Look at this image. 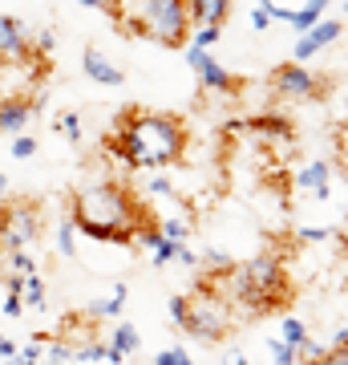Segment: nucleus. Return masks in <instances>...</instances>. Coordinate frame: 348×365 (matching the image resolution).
<instances>
[{"mask_svg": "<svg viewBox=\"0 0 348 365\" xmlns=\"http://www.w3.org/2000/svg\"><path fill=\"white\" fill-rule=\"evenodd\" d=\"M191 146V130L179 114H162V110H126L117 114L114 130L105 138V150L130 170H162L179 167Z\"/></svg>", "mask_w": 348, "mask_h": 365, "instance_id": "nucleus-1", "label": "nucleus"}, {"mask_svg": "<svg viewBox=\"0 0 348 365\" xmlns=\"http://www.w3.org/2000/svg\"><path fill=\"white\" fill-rule=\"evenodd\" d=\"M69 220L85 240H97V244H134V235L150 220V207H146L138 191L130 182H117V179H105V182H93L85 191L73 195L69 203Z\"/></svg>", "mask_w": 348, "mask_h": 365, "instance_id": "nucleus-2", "label": "nucleus"}, {"mask_svg": "<svg viewBox=\"0 0 348 365\" xmlns=\"http://www.w3.org/2000/svg\"><path fill=\"white\" fill-rule=\"evenodd\" d=\"M223 280H227V300L247 317H268L292 304V276L280 256H251L239 268L231 264Z\"/></svg>", "mask_w": 348, "mask_h": 365, "instance_id": "nucleus-3", "label": "nucleus"}, {"mask_svg": "<svg viewBox=\"0 0 348 365\" xmlns=\"http://www.w3.org/2000/svg\"><path fill=\"white\" fill-rule=\"evenodd\" d=\"M105 13L114 16L126 33L154 41L162 49H182L191 41L186 0H110Z\"/></svg>", "mask_w": 348, "mask_h": 365, "instance_id": "nucleus-4", "label": "nucleus"}, {"mask_svg": "<svg viewBox=\"0 0 348 365\" xmlns=\"http://www.w3.org/2000/svg\"><path fill=\"white\" fill-rule=\"evenodd\" d=\"M235 325V304L227 300V292H215V284H206L199 292L186 297V317H182V333H191L203 345H219L227 341Z\"/></svg>", "mask_w": 348, "mask_h": 365, "instance_id": "nucleus-5", "label": "nucleus"}, {"mask_svg": "<svg viewBox=\"0 0 348 365\" xmlns=\"http://www.w3.org/2000/svg\"><path fill=\"white\" fill-rule=\"evenodd\" d=\"M41 211L37 199H4L0 203V252L33 248L41 240Z\"/></svg>", "mask_w": 348, "mask_h": 365, "instance_id": "nucleus-6", "label": "nucleus"}, {"mask_svg": "<svg viewBox=\"0 0 348 365\" xmlns=\"http://www.w3.org/2000/svg\"><path fill=\"white\" fill-rule=\"evenodd\" d=\"M271 93L284 102H324L332 93V78H324L316 69H308L304 61H284L271 69Z\"/></svg>", "mask_w": 348, "mask_h": 365, "instance_id": "nucleus-7", "label": "nucleus"}, {"mask_svg": "<svg viewBox=\"0 0 348 365\" xmlns=\"http://www.w3.org/2000/svg\"><path fill=\"white\" fill-rule=\"evenodd\" d=\"M9 66H45L33 53V29L21 16L0 13V69Z\"/></svg>", "mask_w": 348, "mask_h": 365, "instance_id": "nucleus-8", "label": "nucleus"}, {"mask_svg": "<svg viewBox=\"0 0 348 365\" xmlns=\"http://www.w3.org/2000/svg\"><path fill=\"white\" fill-rule=\"evenodd\" d=\"M182 53H186V61H191V69L199 73V86H203L206 93H223V98H235V93L243 90V78H235L231 69H223L215 57L206 49H199L194 41H186L182 45Z\"/></svg>", "mask_w": 348, "mask_h": 365, "instance_id": "nucleus-9", "label": "nucleus"}, {"mask_svg": "<svg viewBox=\"0 0 348 365\" xmlns=\"http://www.w3.org/2000/svg\"><path fill=\"white\" fill-rule=\"evenodd\" d=\"M49 102V90L41 93H4L0 98V138H13L16 130H25L28 122L45 110Z\"/></svg>", "mask_w": 348, "mask_h": 365, "instance_id": "nucleus-10", "label": "nucleus"}, {"mask_svg": "<svg viewBox=\"0 0 348 365\" xmlns=\"http://www.w3.org/2000/svg\"><path fill=\"white\" fill-rule=\"evenodd\" d=\"M340 33H344V21H328V16H320L316 25H308L304 33H300V41H296V53H292V61H312L316 53H324V49H332L336 41H340Z\"/></svg>", "mask_w": 348, "mask_h": 365, "instance_id": "nucleus-11", "label": "nucleus"}, {"mask_svg": "<svg viewBox=\"0 0 348 365\" xmlns=\"http://www.w3.org/2000/svg\"><path fill=\"white\" fill-rule=\"evenodd\" d=\"M81 69H85V78L97 81V86H110V90L126 86V73H122V69H117L97 45H85V53H81Z\"/></svg>", "mask_w": 348, "mask_h": 365, "instance_id": "nucleus-12", "label": "nucleus"}, {"mask_svg": "<svg viewBox=\"0 0 348 365\" xmlns=\"http://www.w3.org/2000/svg\"><path fill=\"white\" fill-rule=\"evenodd\" d=\"M150 264H154V268H170V264H182V268H199V256L186 248V240H170V235H162L154 248H150Z\"/></svg>", "mask_w": 348, "mask_h": 365, "instance_id": "nucleus-13", "label": "nucleus"}, {"mask_svg": "<svg viewBox=\"0 0 348 365\" xmlns=\"http://www.w3.org/2000/svg\"><path fill=\"white\" fill-rule=\"evenodd\" d=\"M235 0H186V13H191V29L194 25H227Z\"/></svg>", "mask_w": 348, "mask_h": 365, "instance_id": "nucleus-14", "label": "nucleus"}, {"mask_svg": "<svg viewBox=\"0 0 348 365\" xmlns=\"http://www.w3.org/2000/svg\"><path fill=\"white\" fill-rule=\"evenodd\" d=\"M243 126H247V130H255V134H263V138H280V143H288V138L296 134L292 118L275 114V110H268V114H255V118H247Z\"/></svg>", "mask_w": 348, "mask_h": 365, "instance_id": "nucleus-15", "label": "nucleus"}, {"mask_svg": "<svg viewBox=\"0 0 348 365\" xmlns=\"http://www.w3.org/2000/svg\"><path fill=\"white\" fill-rule=\"evenodd\" d=\"M328 179H332V163H308L304 170H296V187L312 191L316 199H328Z\"/></svg>", "mask_w": 348, "mask_h": 365, "instance_id": "nucleus-16", "label": "nucleus"}, {"mask_svg": "<svg viewBox=\"0 0 348 365\" xmlns=\"http://www.w3.org/2000/svg\"><path fill=\"white\" fill-rule=\"evenodd\" d=\"M110 345H114L122 357H134V353L142 349V333L130 325V321H117V325L110 329Z\"/></svg>", "mask_w": 348, "mask_h": 365, "instance_id": "nucleus-17", "label": "nucleus"}, {"mask_svg": "<svg viewBox=\"0 0 348 365\" xmlns=\"http://www.w3.org/2000/svg\"><path fill=\"white\" fill-rule=\"evenodd\" d=\"M126 292H130V288L117 280V284L110 288V300H97V304L90 309V317H97V321H117L122 309H126Z\"/></svg>", "mask_w": 348, "mask_h": 365, "instance_id": "nucleus-18", "label": "nucleus"}, {"mask_svg": "<svg viewBox=\"0 0 348 365\" xmlns=\"http://www.w3.org/2000/svg\"><path fill=\"white\" fill-rule=\"evenodd\" d=\"M53 130L61 134L65 143H73V146H78L81 138H85V122H81L78 110H61V114H57V122H53Z\"/></svg>", "mask_w": 348, "mask_h": 365, "instance_id": "nucleus-19", "label": "nucleus"}, {"mask_svg": "<svg viewBox=\"0 0 348 365\" xmlns=\"http://www.w3.org/2000/svg\"><path fill=\"white\" fill-rule=\"evenodd\" d=\"M21 300H25V309H45V280H41V272L21 276Z\"/></svg>", "mask_w": 348, "mask_h": 365, "instance_id": "nucleus-20", "label": "nucleus"}, {"mask_svg": "<svg viewBox=\"0 0 348 365\" xmlns=\"http://www.w3.org/2000/svg\"><path fill=\"white\" fill-rule=\"evenodd\" d=\"M280 337L288 341V345H292V349L300 353V357H304V349H308V325H304V321H300V317H288L284 325H280Z\"/></svg>", "mask_w": 348, "mask_h": 365, "instance_id": "nucleus-21", "label": "nucleus"}, {"mask_svg": "<svg viewBox=\"0 0 348 365\" xmlns=\"http://www.w3.org/2000/svg\"><path fill=\"white\" fill-rule=\"evenodd\" d=\"M37 150H41V143L33 138V134H25V130H16V134H13V143H9V155H13L16 163H28V158H37Z\"/></svg>", "mask_w": 348, "mask_h": 365, "instance_id": "nucleus-22", "label": "nucleus"}, {"mask_svg": "<svg viewBox=\"0 0 348 365\" xmlns=\"http://www.w3.org/2000/svg\"><path fill=\"white\" fill-rule=\"evenodd\" d=\"M57 252H61L65 260L78 256V227H73V220H65L61 227H57Z\"/></svg>", "mask_w": 348, "mask_h": 365, "instance_id": "nucleus-23", "label": "nucleus"}, {"mask_svg": "<svg viewBox=\"0 0 348 365\" xmlns=\"http://www.w3.org/2000/svg\"><path fill=\"white\" fill-rule=\"evenodd\" d=\"M268 353H271V361H275V365H292L300 357V353L292 349L284 337H268Z\"/></svg>", "mask_w": 348, "mask_h": 365, "instance_id": "nucleus-24", "label": "nucleus"}, {"mask_svg": "<svg viewBox=\"0 0 348 365\" xmlns=\"http://www.w3.org/2000/svg\"><path fill=\"white\" fill-rule=\"evenodd\" d=\"M4 260H9V272H37V260L28 256V248H16V252H4Z\"/></svg>", "mask_w": 348, "mask_h": 365, "instance_id": "nucleus-25", "label": "nucleus"}, {"mask_svg": "<svg viewBox=\"0 0 348 365\" xmlns=\"http://www.w3.org/2000/svg\"><path fill=\"white\" fill-rule=\"evenodd\" d=\"M271 21H275V16H271V0H259L255 9H251V29H255V33H268Z\"/></svg>", "mask_w": 348, "mask_h": 365, "instance_id": "nucleus-26", "label": "nucleus"}, {"mask_svg": "<svg viewBox=\"0 0 348 365\" xmlns=\"http://www.w3.org/2000/svg\"><path fill=\"white\" fill-rule=\"evenodd\" d=\"M158 227H162V235H170V240H191V220H162Z\"/></svg>", "mask_w": 348, "mask_h": 365, "instance_id": "nucleus-27", "label": "nucleus"}, {"mask_svg": "<svg viewBox=\"0 0 348 365\" xmlns=\"http://www.w3.org/2000/svg\"><path fill=\"white\" fill-rule=\"evenodd\" d=\"M146 191H150V195H170V199H179V191H174V182H170L167 175H150V179H146Z\"/></svg>", "mask_w": 348, "mask_h": 365, "instance_id": "nucleus-28", "label": "nucleus"}, {"mask_svg": "<svg viewBox=\"0 0 348 365\" xmlns=\"http://www.w3.org/2000/svg\"><path fill=\"white\" fill-rule=\"evenodd\" d=\"M296 240L300 244H324V240H332V227H300Z\"/></svg>", "mask_w": 348, "mask_h": 365, "instance_id": "nucleus-29", "label": "nucleus"}, {"mask_svg": "<svg viewBox=\"0 0 348 365\" xmlns=\"http://www.w3.org/2000/svg\"><path fill=\"white\" fill-rule=\"evenodd\" d=\"M167 313H170V325H174V329H182V317H186V292H179V297H170Z\"/></svg>", "mask_w": 348, "mask_h": 365, "instance_id": "nucleus-30", "label": "nucleus"}, {"mask_svg": "<svg viewBox=\"0 0 348 365\" xmlns=\"http://www.w3.org/2000/svg\"><path fill=\"white\" fill-rule=\"evenodd\" d=\"M4 317H25V300H21V292H16V288H9V292H4Z\"/></svg>", "mask_w": 348, "mask_h": 365, "instance_id": "nucleus-31", "label": "nucleus"}, {"mask_svg": "<svg viewBox=\"0 0 348 365\" xmlns=\"http://www.w3.org/2000/svg\"><path fill=\"white\" fill-rule=\"evenodd\" d=\"M191 357H186V349L182 345H170V349H162L158 353V365H186Z\"/></svg>", "mask_w": 348, "mask_h": 365, "instance_id": "nucleus-32", "label": "nucleus"}, {"mask_svg": "<svg viewBox=\"0 0 348 365\" xmlns=\"http://www.w3.org/2000/svg\"><path fill=\"white\" fill-rule=\"evenodd\" d=\"M0 357H4V361H13V357H16V341L4 337V333H0Z\"/></svg>", "mask_w": 348, "mask_h": 365, "instance_id": "nucleus-33", "label": "nucleus"}, {"mask_svg": "<svg viewBox=\"0 0 348 365\" xmlns=\"http://www.w3.org/2000/svg\"><path fill=\"white\" fill-rule=\"evenodd\" d=\"M81 9H93V13H105L110 9V0H78Z\"/></svg>", "mask_w": 348, "mask_h": 365, "instance_id": "nucleus-34", "label": "nucleus"}, {"mask_svg": "<svg viewBox=\"0 0 348 365\" xmlns=\"http://www.w3.org/2000/svg\"><path fill=\"white\" fill-rule=\"evenodd\" d=\"M9 199V179H4V170H0V203Z\"/></svg>", "mask_w": 348, "mask_h": 365, "instance_id": "nucleus-35", "label": "nucleus"}]
</instances>
